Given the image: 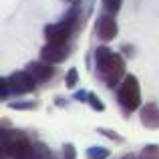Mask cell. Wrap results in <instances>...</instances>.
Wrapping results in <instances>:
<instances>
[{
	"label": "cell",
	"instance_id": "cell-1",
	"mask_svg": "<svg viewBox=\"0 0 159 159\" xmlns=\"http://www.w3.org/2000/svg\"><path fill=\"white\" fill-rule=\"evenodd\" d=\"M95 57V66H97V75L103 83L113 89L123 81L125 75V61L121 54L113 52L109 47H97L93 52Z\"/></svg>",
	"mask_w": 159,
	"mask_h": 159
},
{
	"label": "cell",
	"instance_id": "cell-2",
	"mask_svg": "<svg viewBox=\"0 0 159 159\" xmlns=\"http://www.w3.org/2000/svg\"><path fill=\"white\" fill-rule=\"evenodd\" d=\"M0 143H2V159H32L34 143L24 131L2 127Z\"/></svg>",
	"mask_w": 159,
	"mask_h": 159
},
{
	"label": "cell",
	"instance_id": "cell-3",
	"mask_svg": "<svg viewBox=\"0 0 159 159\" xmlns=\"http://www.w3.org/2000/svg\"><path fill=\"white\" fill-rule=\"evenodd\" d=\"M117 101H119L125 115L143 107L141 105V87H139V81H137L135 75H127L121 81L119 91H117Z\"/></svg>",
	"mask_w": 159,
	"mask_h": 159
},
{
	"label": "cell",
	"instance_id": "cell-4",
	"mask_svg": "<svg viewBox=\"0 0 159 159\" xmlns=\"http://www.w3.org/2000/svg\"><path fill=\"white\" fill-rule=\"evenodd\" d=\"M8 83H10L12 95H28L36 89V81L26 69L24 70H14L12 75H8Z\"/></svg>",
	"mask_w": 159,
	"mask_h": 159
},
{
	"label": "cell",
	"instance_id": "cell-5",
	"mask_svg": "<svg viewBox=\"0 0 159 159\" xmlns=\"http://www.w3.org/2000/svg\"><path fill=\"white\" fill-rule=\"evenodd\" d=\"M95 32L103 43H111L117 34H119V26H117V20L113 18V14L103 12L97 16V24H95Z\"/></svg>",
	"mask_w": 159,
	"mask_h": 159
},
{
	"label": "cell",
	"instance_id": "cell-6",
	"mask_svg": "<svg viewBox=\"0 0 159 159\" xmlns=\"http://www.w3.org/2000/svg\"><path fill=\"white\" fill-rule=\"evenodd\" d=\"M70 54V47L69 43H47L40 51V58L51 65H58V62H65Z\"/></svg>",
	"mask_w": 159,
	"mask_h": 159
},
{
	"label": "cell",
	"instance_id": "cell-7",
	"mask_svg": "<svg viewBox=\"0 0 159 159\" xmlns=\"http://www.w3.org/2000/svg\"><path fill=\"white\" fill-rule=\"evenodd\" d=\"M26 70L34 77V81L36 83H47V81H51V79L54 77V66L51 65V62H47V61H32V62H28V66H26Z\"/></svg>",
	"mask_w": 159,
	"mask_h": 159
},
{
	"label": "cell",
	"instance_id": "cell-8",
	"mask_svg": "<svg viewBox=\"0 0 159 159\" xmlns=\"http://www.w3.org/2000/svg\"><path fill=\"white\" fill-rule=\"evenodd\" d=\"M139 121L145 129H151V131L159 129V105H155V103H145L139 109Z\"/></svg>",
	"mask_w": 159,
	"mask_h": 159
},
{
	"label": "cell",
	"instance_id": "cell-9",
	"mask_svg": "<svg viewBox=\"0 0 159 159\" xmlns=\"http://www.w3.org/2000/svg\"><path fill=\"white\" fill-rule=\"evenodd\" d=\"M109 155H111V151L107 147H101V145H93L85 151L87 159H109Z\"/></svg>",
	"mask_w": 159,
	"mask_h": 159
},
{
	"label": "cell",
	"instance_id": "cell-10",
	"mask_svg": "<svg viewBox=\"0 0 159 159\" xmlns=\"http://www.w3.org/2000/svg\"><path fill=\"white\" fill-rule=\"evenodd\" d=\"M8 107L14 109V111H34L39 107V103L36 101H12V103H8Z\"/></svg>",
	"mask_w": 159,
	"mask_h": 159
},
{
	"label": "cell",
	"instance_id": "cell-11",
	"mask_svg": "<svg viewBox=\"0 0 159 159\" xmlns=\"http://www.w3.org/2000/svg\"><path fill=\"white\" fill-rule=\"evenodd\" d=\"M51 149L43 143H34V149H32V159H51Z\"/></svg>",
	"mask_w": 159,
	"mask_h": 159
},
{
	"label": "cell",
	"instance_id": "cell-12",
	"mask_svg": "<svg viewBox=\"0 0 159 159\" xmlns=\"http://www.w3.org/2000/svg\"><path fill=\"white\" fill-rule=\"evenodd\" d=\"M141 159H159V145H145L139 153Z\"/></svg>",
	"mask_w": 159,
	"mask_h": 159
},
{
	"label": "cell",
	"instance_id": "cell-13",
	"mask_svg": "<svg viewBox=\"0 0 159 159\" xmlns=\"http://www.w3.org/2000/svg\"><path fill=\"white\" fill-rule=\"evenodd\" d=\"M97 133L99 135H105L107 139H111V141H115V143H123V135H119L117 131H111V129H105V127H99L97 129Z\"/></svg>",
	"mask_w": 159,
	"mask_h": 159
},
{
	"label": "cell",
	"instance_id": "cell-14",
	"mask_svg": "<svg viewBox=\"0 0 159 159\" xmlns=\"http://www.w3.org/2000/svg\"><path fill=\"white\" fill-rule=\"evenodd\" d=\"M10 95H12V89H10V83H8V77H2L0 79V99L8 101Z\"/></svg>",
	"mask_w": 159,
	"mask_h": 159
},
{
	"label": "cell",
	"instance_id": "cell-15",
	"mask_svg": "<svg viewBox=\"0 0 159 159\" xmlns=\"http://www.w3.org/2000/svg\"><path fill=\"white\" fill-rule=\"evenodd\" d=\"M121 2H123V0H103V8H105V12L115 16L117 12L121 10Z\"/></svg>",
	"mask_w": 159,
	"mask_h": 159
},
{
	"label": "cell",
	"instance_id": "cell-16",
	"mask_svg": "<svg viewBox=\"0 0 159 159\" xmlns=\"http://www.w3.org/2000/svg\"><path fill=\"white\" fill-rule=\"evenodd\" d=\"M79 83V70L77 69H69V73H66L65 77V85L69 87V89H75Z\"/></svg>",
	"mask_w": 159,
	"mask_h": 159
},
{
	"label": "cell",
	"instance_id": "cell-17",
	"mask_svg": "<svg viewBox=\"0 0 159 159\" xmlns=\"http://www.w3.org/2000/svg\"><path fill=\"white\" fill-rule=\"evenodd\" d=\"M87 103L91 105V109H93V111H99V113L105 111V103H103L95 93H89V101H87Z\"/></svg>",
	"mask_w": 159,
	"mask_h": 159
},
{
	"label": "cell",
	"instance_id": "cell-18",
	"mask_svg": "<svg viewBox=\"0 0 159 159\" xmlns=\"http://www.w3.org/2000/svg\"><path fill=\"white\" fill-rule=\"evenodd\" d=\"M62 159H77V147L73 143L62 145Z\"/></svg>",
	"mask_w": 159,
	"mask_h": 159
},
{
	"label": "cell",
	"instance_id": "cell-19",
	"mask_svg": "<svg viewBox=\"0 0 159 159\" xmlns=\"http://www.w3.org/2000/svg\"><path fill=\"white\" fill-rule=\"evenodd\" d=\"M73 99H75V101H79V103H87V101H89V91H77V93H75L73 95Z\"/></svg>",
	"mask_w": 159,
	"mask_h": 159
},
{
	"label": "cell",
	"instance_id": "cell-20",
	"mask_svg": "<svg viewBox=\"0 0 159 159\" xmlns=\"http://www.w3.org/2000/svg\"><path fill=\"white\" fill-rule=\"evenodd\" d=\"M54 105H57V107H66V105H69V101L62 99V97H57V99H54Z\"/></svg>",
	"mask_w": 159,
	"mask_h": 159
},
{
	"label": "cell",
	"instance_id": "cell-21",
	"mask_svg": "<svg viewBox=\"0 0 159 159\" xmlns=\"http://www.w3.org/2000/svg\"><path fill=\"white\" fill-rule=\"evenodd\" d=\"M123 52L127 54V57H133V47H129V44H123Z\"/></svg>",
	"mask_w": 159,
	"mask_h": 159
},
{
	"label": "cell",
	"instance_id": "cell-22",
	"mask_svg": "<svg viewBox=\"0 0 159 159\" xmlns=\"http://www.w3.org/2000/svg\"><path fill=\"white\" fill-rule=\"evenodd\" d=\"M123 159H135V157H133V155H125Z\"/></svg>",
	"mask_w": 159,
	"mask_h": 159
},
{
	"label": "cell",
	"instance_id": "cell-23",
	"mask_svg": "<svg viewBox=\"0 0 159 159\" xmlns=\"http://www.w3.org/2000/svg\"><path fill=\"white\" fill-rule=\"evenodd\" d=\"M66 2H73V4H77V2H79V0H66Z\"/></svg>",
	"mask_w": 159,
	"mask_h": 159
}]
</instances>
